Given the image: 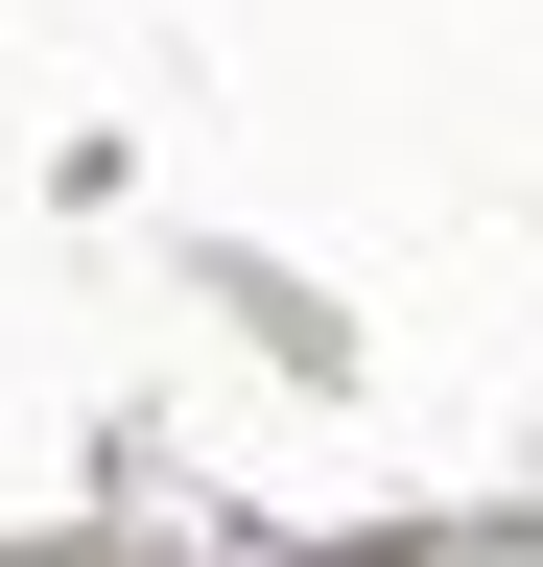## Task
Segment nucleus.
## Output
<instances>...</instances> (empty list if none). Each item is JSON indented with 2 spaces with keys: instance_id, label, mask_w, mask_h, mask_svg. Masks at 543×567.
I'll return each mask as SVG.
<instances>
[]
</instances>
